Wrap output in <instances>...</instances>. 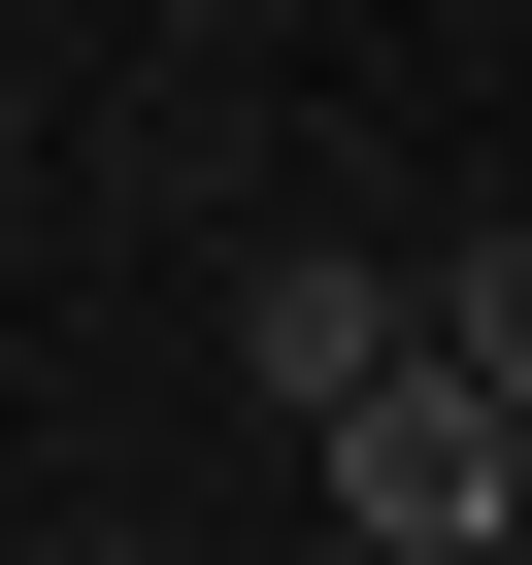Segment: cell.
Returning a JSON list of instances; mask_svg holds the SVG:
<instances>
[{"label":"cell","mask_w":532,"mask_h":565,"mask_svg":"<svg viewBox=\"0 0 532 565\" xmlns=\"http://www.w3.org/2000/svg\"><path fill=\"white\" fill-rule=\"evenodd\" d=\"M266 399L333 433V532H366V565H499V499H532V433L466 399V333L400 300V266H266Z\"/></svg>","instance_id":"6da1fadb"},{"label":"cell","mask_w":532,"mask_h":565,"mask_svg":"<svg viewBox=\"0 0 532 565\" xmlns=\"http://www.w3.org/2000/svg\"><path fill=\"white\" fill-rule=\"evenodd\" d=\"M433 333H466V399L532 433V233H466V266H433Z\"/></svg>","instance_id":"7a4b0ae2"}]
</instances>
